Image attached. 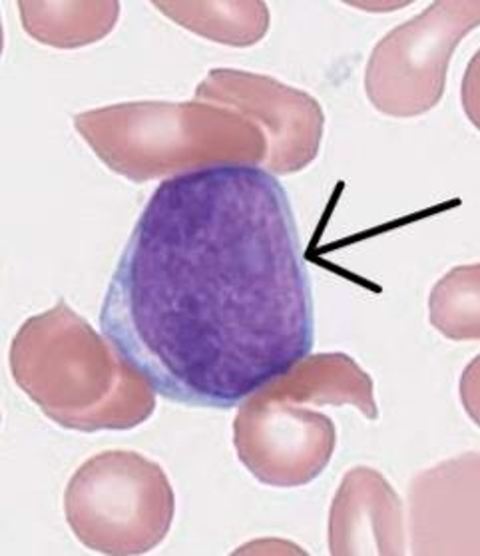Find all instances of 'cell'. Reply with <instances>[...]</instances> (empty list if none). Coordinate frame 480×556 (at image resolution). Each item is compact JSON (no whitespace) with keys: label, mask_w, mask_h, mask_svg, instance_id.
<instances>
[{"label":"cell","mask_w":480,"mask_h":556,"mask_svg":"<svg viewBox=\"0 0 480 556\" xmlns=\"http://www.w3.org/2000/svg\"><path fill=\"white\" fill-rule=\"evenodd\" d=\"M9 365L26 397L68 431H130L156 409L150 381L64 300L18 327Z\"/></svg>","instance_id":"7a4b0ae2"},{"label":"cell","mask_w":480,"mask_h":556,"mask_svg":"<svg viewBox=\"0 0 480 556\" xmlns=\"http://www.w3.org/2000/svg\"><path fill=\"white\" fill-rule=\"evenodd\" d=\"M257 393L295 405H351L369 421L379 419L371 376L348 353L307 355Z\"/></svg>","instance_id":"30bf717a"},{"label":"cell","mask_w":480,"mask_h":556,"mask_svg":"<svg viewBox=\"0 0 480 556\" xmlns=\"http://www.w3.org/2000/svg\"><path fill=\"white\" fill-rule=\"evenodd\" d=\"M18 14L26 35L52 49H83L116 28L121 2H38L21 0Z\"/></svg>","instance_id":"8fae6325"},{"label":"cell","mask_w":480,"mask_h":556,"mask_svg":"<svg viewBox=\"0 0 480 556\" xmlns=\"http://www.w3.org/2000/svg\"><path fill=\"white\" fill-rule=\"evenodd\" d=\"M195 100L236 110L267 140L264 166L274 176L307 168L324 142L325 114L317 98L271 76L214 68L195 88Z\"/></svg>","instance_id":"52a82bcc"},{"label":"cell","mask_w":480,"mask_h":556,"mask_svg":"<svg viewBox=\"0 0 480 556\" xmlns=\"http://www.w3.org/2000/svg\"><path fill=\"white\" fill-rule=\"evenodd\" d=\"M176 495L156 460L136 451H102L85 460L64 491V517L86 548L148 555L166 541Z\"/></svg>","instance_id":"277c9868"},{"label":"cell","mask_w":480,"mask_h":556,"mask_svg":"<svg viewBox=\"0 0 480 556\" xmlns=\"http://www.w3.org/2000/svg\"><path fill=\"white\" fill-rule=\"evenodd\" d=\"M333 556L403 555V503L381 472L355 467L343 477L329 510Z\"/></svg>","instance_id":"ba28073f"},{"label":"cell","mask_w":480,"mask_h":556,"mask_svg":"<svg viewBox=\"0 0 480 556\" xmlns=\"http://www.w3.org/2000/svg\"><path fill=\"white\" fill-rule=\"evenodd\" d=\"M479 25V0H439L395 26L367 62L369 102L393 118L427 114L443 100L456 47Z\"/></svg>","instance_id":"5b68a950"},{"label":"cell","mask_w":480,"mask_h":556,"mask_svg":"<svg viewBox=\"0 0 480 556\" xmlns=\"http://www.w3.org/2000/svg\"><path fill=\"white\" fill-rule=\"evenodd\" d=\"M233 419V447L260 483L295 489L327 469L337 447L336 424L324 413L252 393Z\"/></svg>","instance_id":"8992f818"},{"label":"cell","mask_w":480,"mask_h":556,"mask_svg":"<svg viewBox=\"0 0 480 556\" xmlns=\"http://www.w3.org/2000/svg\"><path fill=\"white\" fill-rule=\"evenodd\" d=\"M480 267L456 266L437 281L429 298L431 326L453 341H479Z\"/></svg>","instance_id":"4fadbf2b"},{"label":"cell","mask_w":480,"mask_h":556,"mask_svg":"<svg viewBox=\"0 0 480 556\" xmlns=\"http://www.w3.org/2000/svg\"><path fill=\"white\" fill-rule=\"evenodd\" d=\"M160 13L172 23L190 30L198 37L207 38L228 47H253L264 40L269 30V9L260 0L248 2H181L162 0L154 2Z\"/></svg>","instance_id":"7c38bea8"},{"label":"cell","mask_w":480,"mask_h":556,"mask_svg":"<svg viewBox=\"0 0 480 556\" xmlns=\"http://www.w3.org/2000/svg\"><path fill=\"white\" fill-rule=\"evenodd\" d=\"M74 128L126 180L174 178L226 164L264 166L257 124L212 102H122L74 116Z\"/></svg>","instance_id":"3957f363"},{"label":"cell","mask_w":480,"mask_h":556,"mask_svg":"<svg viewBox=\"0 0 480 556\" xmlns=\"http://www.w3.org/2000/svg\"><path fill=\"white\" fill-rule=\"evenodd\" d=\"M479 517V457L446 460L422 472L410 486V520L415 553H446V536L477 532Z\"/></svg>","instance_id":"9c48e42d"},{"label":"cell","mask_w":480,"mask_h":556,"mask_svg":"<svg viewBox=\"0 0 480 556\" xmlns=\"http://www.w3.org/2000/svg\"><path fill=\"white\" fill-rule=\"evenodd\" d=\"M104 338L162 397L231 409L312 353V281L288 192L262 166L162 181L100 309Z\"/></svg>","instance_id":"6da1fadb"}]
</instances>
